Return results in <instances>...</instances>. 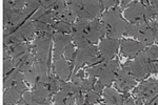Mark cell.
<instances>
[{
	"label": "cell",
	"instance_id": "6da1fadb",
	"mask_svg": "<svg viewBox=\"0 0 158 105\" xmlns=\"http://www.w3.org/2000/svg\"><path fill=\"white\" fill-rule=\"evenodd\" d=\"M103 24L106 26L108 38H112V39H117L121 37L128 26L127 22L121 17L118 9L112 10L104 15Z\"/></svg>",
	"mask_w": 158,
	"mask_h": 105
},
{
	"label": "cell",
	"instance_id": "7a4b0ae2",
	"mask_svg": "<svg viewBox=\"0 0 158 105\" xmlns=\"http://www.w3.org/2000/svg\"><path fill=\"white\" fill-rule=\"evenodd\" d=\"M118 60H112L110 62H101L92 68H88L86 71L92 78L98 77L99 81L104 86H108L116 79V73L118 70Z\"/></svg>",
	"mask_w": 158,
	"mask_h": 105
},
{
	"label": "cell",
	"instance_id": "3957f363",
	"mask_svg": "<svg viewBox=\"0 0 158 105\" xmlns=\"http://www.w3.org/2000/svg\"><path fill=\"white\" fill-rule=\"evenodd\" d=\"M69 9L81 19H92L100 14L102 6L100 1H68Z\"/></svg>",
	"mask_w": 158,
	"mask_h": 105
},
{
	"label": "cell",
	"instance_id": "277c9868",
	"mask_svg": "<svg viewBox=\"0 0 158 105\" xmlns=\"http://www.w3.org/2000/svg\"><path fill=\"white\" fill-rule=\"evenodd\" d=\"M97 55H98V50L96 46L90 45V46L85 48H78V50L75 53L74 60H73L74 64H75L73 75H76L79 68L82 67L85 63H88V64H94V63L100 62L102 58L97 57Z\"/></svg>",
	"mask_w": 158,
	"mask_h": 105
},
{
	"label": "cell",
	"instance_id": "5b68a950",
	"mask_svg": "<svg viewBox=\"0 0 158 105\" xmlns=\"http://www.w3.org/2000/svg\"><path fill=\"white\" fill-rule=\"evenodd\" d=\"M150 62L146 53H140L136 56L134 61L128 62L126 66H123L127 71L134 77L136 80H141L148 74L151 73L150 71Z\"/></svg>",
	"mask_w": 158,
	"mask_h": 105
},
{
	"label": "cell",
	"instance_id": "8992f818",
	"mask_svg": "<svg viewBox=\"0 0 158 105\" xmlns=\"http://www.w3.org/2000/svg\"><path fill=\"white\" fill-rule=\"evenodd\" d=\"M135 95L138 99L144 101L146 105H150L152 100L158 95V80L149 79L140 84V86L135 91Z\"/></svg>",
	"mask_w": 158,
	"mask_h": 105
},
{
	"label": "cell",
	"instance_id": "52a82bcc",
	"mask_svg": "<svg viewBox=\"0 0 158 105\" xmlns=\"http://www.w3.org/2000/svg\"><path fill=\"white\" fill-rule=\"evenodd\" d=\"M54 35L43 34L38 37L33 43V50L36 60L38 61H45L47 62L50 58V43L51 37Z\"/></svg>",
	"mask_w": 158,
	"mask_h": 105
},
{
	"label": "cell",
	"instance_id": "ba28073f",
	"mask_svg": "<svg viewBox=\"0 0 158 105\" xmlns=\"http://www.w3.org/2000/svg\"><path fill=\"white\" fill-rule=\"evenodd\" d=\"M120 44L118 39H112V38H103L100 42L99 52H100L101 58L104 60V62L112 61L114 56L116 55L118 46Z\"/></svg>",
	"mask_w": 158,
	"mask_h": 105
},
{
	"label": "cell",
	"instance_id": "9c48e42d",
	"mask_svg": "<svg viewBox=\"0 0 158 105\" xmlns=\"http://www.w3.org/2000/svg\"><path fill=\"white\" fill-rule=\"evenodd\" d=\"M115 80V87L122 91V93H127V91H129L132 87H134L136 85V79L124 67L116 73Z\"/></svg>",
	"mask_w": 158,
	"mask_h": 105
},
{
	"label": "cell",
	"instance_id": "30bf717a",
	"mask_svg": "<svg viewBox=\"0 0 158 105\" xmlns=\"http://www.w3.org/2000/svg\"><path fill=\"white\" fill-rule=\"evenodd\" d=\"M144 7L139 2H134L131 6L124 12V17L131 21L132 24H142L148 22L144 17Z\"/></svg>",
	"mask_w": 158,
	"mask_h": 105
},
{
	"label": "cell",
	"instance_id": "8fae6325",
	"mask_svg": "<svg viewBox=\"0 0 158 105\" xmlns=\"http://www.w3.org/2000/svg\"><path fill=\"white\" fill-rule=\"evenodd\" d=\"M72 36L64 35L63 33H55L53 36L54 40V52H53V58L54 60H58L61 58V55L64 53V50L67 46L71 44L72 41Z\"/></svg>",
	"mask_w": 158,
	"mask_h": 105
},
{
	"label": "cell",
	"instance_id": "7c38bea8",
	"mask_svg": "<svg viewBox=\"0 0 158 105\" xmlns=\"http://www.w3.org/2000/svg\"><path fill=\"white\" fill-rule=\"evenodd\" d=\"M106 34V30L103 23H100L99 20L95 19L90 22L89 29L85 33V38L90 43H95Z\"/></svg>",
	"mask_w": 158,
	"mask_h": 105
},
{
	"label": "cell",
	"instance_id": "4fadbf2b",
	"mask_svg": "<svg viewBox=\"0 0 158 105\" xmlns=\"http://www.w3.org/2000/svg\"><path fill=\"white\" fill-rule=\"evenodd\" d=\"M144 47H146V45L143 43L135 42V41L129 39H124L121 42V53L126 56H130V57L136 56V54L141 52Z\"/></svg>",
	"mask_w": 158,
	"mask_h": 105
},
{
	"label": "cell",
	"instance_id": "5bb4252c",
	"mask_svg": "<svg viewBox=\"0 0 158 105\" xmlns=\"http://www.w3.org/2000/svg\"><path fill=\"white\" fill-rule=\"evenodd\" d=\"M73 65H69V63L67 62L65 58H62L61 57L60 59L55 61V74L57 76V78L59 79L60 81H64L67 80L70 76V73H71V67Z\"/></svg>",
	"mask_w": 158,
	"mask_h": 105
},
{
	"label": "cell",
	"instance_id": "9a60e30c",
	"mask_svg": "<svg viewBox=\"0 0 158 105\" xmlns=\"http://www.w3.org/2000/svg\"><path fill=\"white\" fill-rule=\"evenodd\" d=\"M104 103L106 105H122L124 102V98L120 96L115 89L106 88L103 91Z\"/></svg>",
	"mask_w": 158,
	"mask_h": 105
},
{
	"label": "cell",
	"instance_id": "2e32d148",
	"mask_svg": "<svg viewBox=\"0 0 158 105\" xmlns=\"http://www.w3.org/2000/svg\"><path fill=\"white\" fill-rule=\"evenodd\" d=\"M34 32H35L34 23H33V22H27V23H24L22 26H20L19 29L15 32V34L23 41L24 39H27V40L32 39V36L34 35Z\"/></svg>",
	"mask_w": 158,
	"mask_h": 105
},
{
	"label": "cell",
	"instance_id": "e0dca14e",
	"mask_svg": "<svg viewBox=\"0 0 158 105\" xmlns=\"http://www.w3.org/2000/svg\"><path fill=\"white\" fill-rule=\"evenodd\" d=\"M21 93L19 91H17L16 88L12 87L9 89H6L3 95V103L4 105H12L16 102L19 101Z\"/></svg>",
	"mask_w": 158,
	"mask_h": 105
},
{
	"label": "cell",
	"instance_id": "ac0fdd59",
	"mask_svg": "<svg viewBox=\"0 0 158 105\" xmlns=\"http://www.w3.org/2000/svg\"><path fill=\"white\" fill-rule=\"evenodd\" d=\"M23 76H24V79L27 81V83H30L31 85H36V83L39 80V74H38V71H37V67L36 65H33V67L31 68V70L29 71H25V73H23Z\"/></svg>",
	"mask_w": 158,
	"mask_h": 105
},
{
	"label": "cell",
	"instance_id": "d6986e66",
	"mask_svg": "<svg viewBox=\"0 0 158 105\" xmlns=\"http://www.w3.org/2000/svg\"><path fill=\"white\" fill-rule=\"evenodd\" d=\"M60 89L62 91H64L65 94L68 95H75L81 91L80 87L78 85H76L75 83H67L64 81H61V86H60Z\"/></svg>",
	"mask_w": 158,
	"mask_h": 105
},
{
	"label": "cell",
	"instance_id": "ffe728a7",
	"mask_svg": "<svg viewBox=\"0 0 158 105\" xmlns=\"http://www.w3.org/2000/svg\"><path fill=\"white\" fill-rule=\"evenodd\" d=\"M61 81L56 77H50V81L48 84V89L50 91V94H57L60 89Z\"/></svg>",
	"mask_w": 158,
	"mask_h": 105
},
{
	"label": "cell",
	"instance_id": "44dd1931",
	"mask_svg": "<svg viewBox=\"0 0 158 105\" xmlns=\"http://www.w3.org/2000/svg\"><path fill=\"white\" fill-rule=\"evenodd\" d=\"M40 6H41V1H25V7L22 12L29 17L35 10L39 9Z\"/></svg>",
	"mask_w": 158,
	"mask_h": 105
},
{
	"label": "cell",
	"instance_id": "7402d4cb",
	"mask_svg": "<svg viewBox=\"0 0 158 105\" xmlns=\"http://www.w3.org/2000/svg\"><path fill=\"white\" fill-rule=\"evenodd\" d=\"M57 20L58 21H63V22L69 23V24H72L74 22V20H75V14L71 11H65L63 13L58 14Z\"/></svg>",
	"mask_w": 158,
	"mask_h": 105
},
{
	"label": "cell",
	"instance_id": "603a6c76",
	"mask_svg": "<svg viewBox=\"0 0 158 105\" xmlns=\"http://www.w3.org/2000/svg\"><path fill=\"white\" fill-rule=\"evenodd\" d=\"M52 26L54 27V30H58L59 33H69L73 29L72 24L65 23V22H63V21H56Z\"/></svg>",
	"mask_w": 158,
	"mask_h": 105
},
{
	"label": "cell",
	"instance_id": "cb8c5ba5",
	"mask_svg": "<svg viewBox=\"0 0 158 105\" xmlns=\"http://www.w3.org/2000/svg\"><path fill=\"white\" fill-rule=\"evenodd\" d=\"M95 83H96V81L94 78L88 79V80H82L79 87H80L81 91H89V89H91V88H94Z\"/></svg>",
	"mask_w": 158,
	"mask_h": 105
},
{
	"label": "cell",
	"instance_id": "d4e9b609",
	"mask_svg": "<svg viewBox=\"0 0 158 105\" xmlns=\"http://www.w3.org/2000/svg\"><path fill=\"white\" fill-rule=\"evenodd\" d=\"M99 100V94L95 91H89L86 94V103L88 104H95Z\"/></svg>",
	"mask_w": 158,
	"mask_h": 105
},
{
	"label": "cell",
	"instance_id": "484cf974",
	"mask_svg": "<svg viewBox=\"0 0 158 105\" xmlns=\"http://www.w3.org/2000/svg\"><path fill=\"white\" fill-rule=\"evenodd\" d=\"M146 54L150 61L156 60V59H158V46H151L150 48H148Z\"/></svg>",
	"mask_w": 158,
	"mask_h": 105
},
{
	"label": "cell",
	"instance_id": "4316f807",
	"mask_svg": "<svg viewBox=\"0 0 158 105\" xmlns=\"http://www.w3.org/2000/svg\"><path fill=\"white\" fill-rule=\"evenodd\" d=\"M52 11L57 12L58 14L65 12V11H67V6H65V2L64 1H56V3L52 7Z\"/></svg>",
	"mask_w": 158,
	"mask_h": 105
},
{
	"label": "cell",
	"instance_id": "83f0119b",
	"mask_svg": "<svg viewBox=\"0 0 158 105\" xmlns=\"http://www.w3.org/2000/svg\"><path fill=\"white\" fill-rule=\"evenodd\" d=\"M69 96H70V95H68V94H65L64 91H60L55 95L54 101L56 102V103H64V101L67 100V98Z\"/></svg>",
	"mask_w": 158,
	"mask_h": 105
},
{
	"label": "cell",
	"instance_id": "f1b7e54d",
	"mask_svg": "<svg viewBox=\"0 0 158 105\" xmlns=\"http://www.w3.org/2000/svg\"><path fill=\"white\" fill-rule=\"evenodd\" d=\"M14 63L13 61H11L10 59H4V62H3V71H4V76H7L10 74V71L13 70L14 67Z\"/></svg>",
	"mask_w": 158,
	"mask_h": 105
},
{
	"label": "cell",
	"instance_id": "f546056e",
	"mask_svg": "<svg viewBox=\"0 0 158 105\" xmlns=\"http://www.w3.org/2000/svg\"><path fill=\"white\" fill-rule=\"evenodd\" d=\"M76 52L74 50V46L72 44H70L69 46H67V48L64 50V57L65 59H68V60H74V54H75Z\"/></svg>",
	"mask_w": 158,
	"mask_h": 105
},
{
	"label": "cell",
	"instance_id": "4dcf8cb0",
	"mask_svg": "<svg viewBox=\"0 0 158 105\" xmlns=\"http://www.w3.org/2000/svg\"><path fill=\"white\" fill-rule=\"evenodd\" d=\"M104 87V85L102 83H101L100 81H97L95 83V85H94V91H96L97 94H100L101 91H102V88Z\"/></svg>",
	"mask_w": 158,
	"mask_h": 105
},
{
	"label": "cell",
	"instance_id": "1f68e13d",
	"mask_svg": "<svg viewBox=\"0 0 158 105\" xmlns=\"http://www.w3.org/2000/svg\"><path fill=\"white\" fill-rule=\"evenodd\" d=\"M152 4H150L151 6V9L153 11V14H156L158 15V1H151Z\"/></svg>",
	"mask_w": 158,
	"mask_h": 105
},
{
	"label": "cell",
	"instance_id": "d6a6232c",
	"mask_svg": "<svg viewBox=\"0 0 158 105\" xmlns=\"http://www.w3.org/2000/svg\"><path fill=\"white\" fill-rule=\"evenodd\" d=\"M101 6H102L103 9H108V7H111L112 6H114L115 3H117V1H100Z\"/></svg>",
	"mask_w": 158,
	"mask_h": 105
},
{
	"label": "cell",
	"instance_id": "836d02e7",
	"mask_svg": "<svg viewBox=\"0 0 158 105\" xmlns=\"http://www.w3.org/2000/svg\"><path fill=\"white\" fill-rule=\"evenodd\" d=\"M123 104L124 105H136V101H135L133 98H124Z\"/></svg>",
	"mask_w": 158,
	"mask_h": 105
},
{
	"label": "cell",
	"instance_id": "e575fe53",
	"mask_svg": "<svg viewBox=\"0 0 158 105\" xmlns=\"http://www.w3.org/2000/svg\"><path fill=\"white\" fill-rule=\"evenodd\" d=\"M130 2H131V1H122V4H121V6H122V7H126V6H128V4L130 3Z\"/></svg>",
	"mask_w": 158,
	"mask_h": 105
},
{
	"label": "cell",
	"instance_id": "d590c367",
	"mask_svg": "<svg viewBox=\"0 0 158 105\" xmlns=\"http://www.w3.org/2000/svg\"><path fill=\"white\" fill-rule=\"evenodd\" d=\"M55 105H64V103H56Z\"/></svg>",
	"mask_w": 158,
	"mask_h": 105
},
{
	"label": "cell",
	"instance_id": "8d00e7d4",
	"mask_svg": "<svg viewBox=\"0 0 158 105\" xmlns=\"http://www.w3.org/2000/svg\"><path fill=\"white\" fill-rule=\"evenodd\" d=\"M156 22H157V24H158V16H157V19H156Z\"/></svg>",
	"mask_w": 158,
	"mask_h": 105
}]
</instances>
